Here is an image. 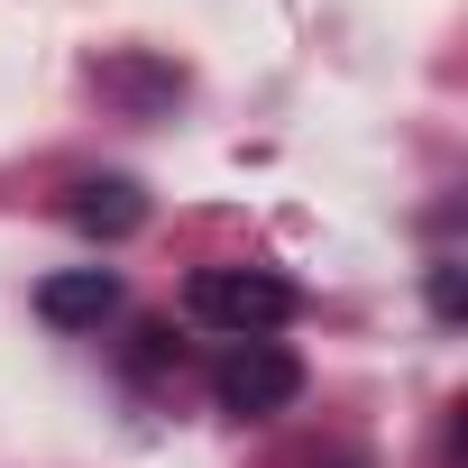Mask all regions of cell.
Masks as SVG:
<instances>
[{
  "mask_svg": "<svg viewBox=\"0 0 468 468\" xmlns=\"http://www.w3.org/2000/svg\"><path fill=\"white\" fill-rule=\"evenodd\" d=\"M211 395H220V413L267 422V413H285V404L303 395V358H294L285 340H229L220 367H211Z\"/></svg>",
  "mask_w": 468,
  "mask_h": 468,
  "instance_id": "obj_2",
  "label": "cell"
},
{
  "mask_svg": "<svg viewBox=\"0 0 468 468\" xmlns=\"http://www.w3.org/2000/svg\"><path fill=\"white\" fill-rule=\"evenodd\" d=\"M431 313H441V322H459V313H468V285H459V258H431Z\"/></svg>",
  "mask_w": 468,
  "mask_h": 468,
  "instance_id": "obj_6",
  "label": "cell"
},
{
  "mask_svg": "<svg viewBox=\"0 0 468 468\" xmlns=\"http://www.w3.org/2000/svg\"><path fill=\"white\" fill-rule=\"evenodd\" d=\"M184 303H193V322H211V331H229V340H267L276 322H294V285L276 276V267H202L193 285H184Z\"/></svg>",
  "mask_w": 468,
  "mask_h": 468,
  "instance_id": "obj_1",
  "label": "cell"
},
{
  "mask_svg": "<svg viewBox=\"0 0 468 468\" xmlns=\"http://www.w3.org/2000/svg\"><path fill=\"white\" fill-rule=\"evenodd\" d=\"M65 220L83 229V239H129V229L147 220V193H138L129 175H92V184H74Z\"/></svg>",
  "mask_w": 468,
  "mask_h": 468,
  "instance_id": "obj_4",
  "label": "cell"
},
{
  "mask_svg": "<svg viewBox=\"0 0 468 468\" xmlns=\"http://www.w3.org/2000/svg\"><path fill=\"white\" fill-rule=\"evenodd\" d=\"M101 83H111V92H138V101H175V92H184L175 65H101Z\"/></svg>",
  "mask_w": 468,
  "mask_h": 468,
  "instance_id": "obj_5",
  "label": "cell"
},
{
  "mask_svg": "<svg viewBox=\"0 0 468 468\" xmlns=\"http://www.w3.org/2000/svg\"><path fill=\"white\" fill-rule=\"evenodd\" d=\"M37 313H47L56 331L111 322V313H120V276H111V267H65V276H47V285H37Z\"/></svg>",
  "mask_w": 468,
  "mask_h": 468,
  "instance_id": "obj_3",
  "label": "cell"
}]
</instances>
